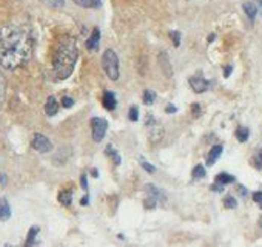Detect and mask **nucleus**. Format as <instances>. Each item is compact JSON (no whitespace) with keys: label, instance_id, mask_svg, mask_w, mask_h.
<instances>
[{"label":"nucleus","instance_id":"f257e3e1","mask_svg":"<svg viewBox=\"0 0 262 247\" xmlns=\"http://www.w3.org/2000/svg\"><path fill=\"white\" fill-rule=\"evenodd\" d=\"M34 50V37L24 25H7L0 30V65L16 70L30 62Z\"/></svg>","mask_w":262,"mask_h":247},{"label":"nucleus","instance_id":"f03ea898","mask_svg":"<svg viewBox=\"0 0 262 247\" xmlns=\"http://www.w3.org/2000/svg\"><path fill=\"white\" fill-rule=\"evenodd\" d=\"M77 44L74 40V37L71 36H62L56 47H54V53H53V70L57 79L63 80L68 79L76 67L77 62Z\"/></svg>","mask_w":262,"mask_h":247},{"label":"nucleus","instance_id":"7ed1b4c3","mask_svg":"<svg viewBox=\"0 0 262 247\" xmlns=\"http://www.w3.org/2000/svg\"><path fill=\"white\" fill-rule=\"evenodd\" d=\"M102 65L103 70L106 73V76L111 80H117L119 79V57L113 50H105L103 56H102Z\"/></svg>","mask_w":262,"mask_h":247},{"label":"nucleus","instance_id":"20e7f679","mask_svg":"<svg viewBox=\"0 0 262 247\" xmlns=\"http://www.w3.org/2000/svg\"><path fill=\"white\" fill-rule=\"evenodd\" d=\"M91 130H93V139L96 142H100L106 133V129H108V122L102 117H93L91 119Z\"/></svg>","mask_w":262,"mask_h":247},{"label":"nucleus","instance_id":"39448f33","mask_svg":"<svg viewBox=\"0 0 262 247\" xmlns=\"http://www.w3.org/2000/svg\"><path fill=\"white\" fill-rule=\"evenodd\" d=\"M31 146H33V149H34L36 152H39V153H48V152L53 150V144L50 142V139H48L47 136L40 135V133H36V135L33 136Z\"/></svg>","mask_w":262,"mask_h":247},{"label":"nucleus","instance_id":"423d86ee","mask_svg":"<svg viewBox=\"0 0 262 247\" xmlns=\"http://www.w3.org/2000/svg\"><path fill=\"white\" fill-rule=\"evenodd\" d=\"M145 192H147V195H148L150 198L156 199L158 202H165V201H167L165 193H164L162 190H159V189H158L156 186H153V184H147V186H145Z\"/></svg>","mask_w":262,"mask_h":247},{"label":"nucleus","instance_id":"0eeeda50","mask_svg":"<svg viewBox=\"0 0 262 247\" xmlns=\"http://www.w3.org/2000/svg\"><path fill=\"white\" fill-rule=\"evenodd\" d=\"M99 42H100V31H99V28H94L90 39L86 40V48L90 51H97L99 50Z\"/></svg>","mask_w":262,"mask_h":247},{"label":"nucleus","instance_id":"6e6552de","mask_svg":"<svg viewBox=\"0 0 262 247\" xmlns=\"http://www.w3.org/2000/svg\"><path fill=\"white\" fill-rule=\"evenodd\" d=\"M190 85H191V88H193L196 93H204V91L210 87L208 80H205L204 77H191V79H190Z\"/></svg>","mask_w":262,"mask_h":247},{"label":"nucleus","instance_id":"1a4fd4ad","mask_svg":"<svg viewBox=\"0 0 262 247\" xmlns=\"http://www.w3.org/2000/svg\"><path fill=\"white\" fill-rule=\"evenodd\" d=\"M11 218V205L5 198H0V221H8Z\"/></svg>","mask_w":262,"mask_h":247},{"label":"nucleus","instance_id":"9d476101","mask_svg":"<svg viewBox=\"0 0 262 247\" xmlns=\"http://www.w3.org/2000/svg\"><path fill=\"white\" fill-rule=\"evenodd\" d=\"M57 111H59V102L54 96H50L45 104V113L48 116H54V114H57Z\"/></svg>","mask_w":262,"mask_h":247},{"label":"nucleus","instance_id":"9b49d317","mask_svg":"<svg viewBox=\"0 0 262 247\" xmlns=\"http://www.w3.org/2000/svg\"><path fill=\"white\" fill-rule=\"evenodd\" d=\"M102 104L106 110H114L116 108V97L111 91H105L103 93V97H102Z\"/></svg>","mask_w":262,"mask_h":247},{"label":"nucleus","instance_id":"f8f14e48","mask_svg":"<svg viewBox=\"0 0 262 247\" xmlns=\"http://www.w3.org/2000/svg\"><path fill=\"white\" fill-rule=\"evenodd\" d=\"M222 155V146H214L211 150H210V153H208V156H207V164L208 166H213L216 161H217V158Z\"/></svg>","mask_w":262,"mask_h":247},{"label":"nucleus","instance_id":"ddd939ff","mask_svg":"<svg viewBox=\"0 0 262 247\" xmlns=\"http://www.w3.org/2000/svg\"><path fill=\"white\" fill-rule=\"evenodd\" d=\"M242 8H244L247 17H248L250 20H254V17H256V14H257V7H256L253 2H245V4L242 5Z\"/></svg>","mask_w":262,"mask_h":247},{"label":"nucleus","instance_id":"4468645a","mask_svg":"<svg viewBox=\"0 0 262 247\" xmlns=\"http://www.w3.org/2000/svg\"><path fill=\"white\" fill-rule=\"evenodd\" d=\"M74 4L82 8H99L102 5V0H74Z\"/></svg>","mask_w":262,"mask_h":247},{"label":"nucleus","instance_id":"2eb2a0df","mask_svg":"<svg viewBox=\"0 0 262 247\" xmlns=\"http://www.w3.org/2000/svg\"><path fill=\"white\" fill-rule=\"evenodd\" d=\"M71 198H73V192L71 190H62L60 193H59V201L63 204V205H70L71 204Z\"/></svg>","mask_w":262,"mask_h":247},{"label":"nucleus","instance_id":"dca6fc26","mask_svg":"<svg viewBox=\"0 0 262 247\" xmlns=\"http://www.w3.org/2000/svg\"><path fill=\"white\" fill-rule=\"evenodd\" d=\"M216 182H217V184H221V186H227V184L234 182V176L227 175V173H219V175H217V178H216Z\"/></svg>","mask_w":262,"mask_h":247},{"label":"nucleus","instance_id":"f3484780","mask_svg":"<svg viewBox=\"0 0 262 247\" xmlns=\"http://www.w3.org/2000/svg\"><path fill=\"white\" fill-rule=\"evenodd\" d=\"M248 135H250V132H248L247 127H239L236 130V138H237L239 142H245L248 139Z\"/></svg>","mask_w":262,"mask_h":247},{"label":"nucleus","instance_id":"a211bd4d","mask_svg":"<svg viewBox=\"0 0 262 247\" xmlns=\"http://www.w3.org/2000/svg\"><path fill=\"white\" fill-rule=\"evenodd\" d=\"M37 233H39V227H31L30 232H28V239H27L25 245H33V244H36L34 239H36V235H37Z\"/></svg>","mask_w":262,"mask_h":247},{"label":"nucleus","instance_id":"6ab92c4d","mask_svg":"<svg viewBox=\"0 0 262 247\" xmlns=\"http://www.w3.org/2000/svg\"><path fill=\"white\" fill-rule=\"evenodd\" d=\"M155 97H156V94L151 90H145V93H144V102L147 105H151L155 102Z\"/></svg>","mask_w":262,"mask_h":247},{"label":"nucleus","instance_id":"aec40b11","mask_svg":"<svg viewBox=\"0 0 262 247\" xmlns=\"http://www.w3.org/2000/svg\"><path fill=\"white\" fill-rule=\"evenodd\" d=\"M205 176V169L202 167V166H196L194 169H193V178L194 179H201V178H204Z\"/></svg>","mask_w":262,"mask_h":247},{"label":"nucleus","instance_id":"412c9836","mask_svg":"<svg viewBox=\"0 0 262 247\" xmlns=\"http://www.w3.org/2000/svg\"><path fill=\"white\" fill-rule=\"evenodd\" d=\"M106 155H108V156H111V158L114 159V162H116V164H120V156L116 153V150H113V147H111V146H108V147H106Z\"/></svg>","mask_w":262,"mask_h":247},{"label":"nucleus","instance_id":"4be33fe9","mask_svg":"<svg viewBox=\"0 0 262 247\" xmlns=\"http://www.w3.org/2000/svg\"><path fill=\"white\" fill-rule=\"evenodd\" d=\"M224 205H225L227 209H236L237 202H236V199H234L233 196H227V198L224 199Z\"/></svg>","mask_w":262,"mask_h":247},{"label":"nucleus","instance_id":"5701e85b","mask_svg":"<svg viewBox=\"0 0 262 247\" xmlns=\"http://www.w3.org/2000/svg\"><path fill=\"white\" fill-rule=\"evenodd\" d=\"M170 37L173 39V45H174V47H179V45H181V34H179V33L171 31V33H170Z\"/></svg>","mask_w":262,"mask_h":247},{"label":"nucleus","instance_id":"b1692460","mask_svg":"<svg viewBox=\"0 0 262 247\" xmlns=\"http://www.w3.org/2000/svg\"><path fill=\"white\" fill-rule=\"evenodd\" d=\"M138 119H139V114H138V108H136V107H131V108H129V120L136 122Z\"/></svg>","mask_w":262,"mask_h":247},{"label":"nucleus","instance_id":"393cba45","mask_svg":"<svg viewBox=\"0 0 262 247\" xmlns=\"http://www.w3.org/2000/svg\"><path fill=\"white\" fill-rule=\"evenodd\" d=\"M43 2L51 7H62L65 4V0H43Z\"/></svg>","mask_w":262,"mask_h":247},{"label":"nucleus","instance_id":"a878e982","mask_svg":"<svg viewBox=\"0 0 262 247\" xmlns=\"http://www.w3.org/2000/svg\"><path fill=\"white\" fill-rule=\"evenodd\" d=\"M62 105H63L65 108H71V107L74 105V100H73L71 97H68V96H65V97L62 99Z\"/></svg>","mask_w":262,"mask_h":247},{"label":"nucleus","instance_id":"bb28decb","mask_svg":"<svg viewBox=\"0 0 262 247\" xmlns=\"http://www.w3.org/2000/svg\"><path fill=\"white\" fill-rule=\"evenodd\" d=\"M141 166H142V167H144V169H145V170H147L148 173H153V172L156 170V169H155V167H153L151 164H148V162H147L145 159H141Z\"/></svg>","mask_w":262,"mask_h":247},{"label":"nucleus","instance_id":"cd10ccee","mask_svg":"<svg viewBox=\"0 0 262 247\" xmlns=\"http://www.w3.org/2000/svg\"><path fill=\"white\" fill-rule=\"evenodd\" d=\"M253 199H254V202H257V204H259V207L262 209V192H256V193H253Z\"/></svg>","mask_w":262,"mask_h":247},{"label":"nucleus","instance_id":"c85d7f7f","mask_svg":"<svg viewBox=\"0 0 262 247\" xmlns=\"http://www.w3.org/2000/svg\"><path fill=\"white\" fill-rule=\"evenodd\" d=\"M80 182H82V187H83V189L86 190V189H88V186H86V176H85V175L82 176V179H80Z\"/></svg>","mask_w":262,"mask_h":247},{"label":"nucleus","instance_id":"c756f323","mask_svg":"<svg viewBox=\"0 0 262 247\" xmlns=\"http://www.w3.org/2000/svg\"><path fill=\"white\" fill-rule=\"evenodd\" d=\"M231 70H233L231 67H225V70H224V74H225V77H227V76H230Z\"/></svg>","mask_w":262,"mask_h":247},{"label":"nucleus","instance_id":"7c9ffc66","mask_svg":"<svg viewBox=\"0 0 262 247\" xmlns=\"http://www.w3.org/2000/svg\"><path fill=\"white\" fill-rule=\"evenodd\" d=\"M167 111H168V113H176V107H173V105H168V107H167Z\"/></svg>","mask_w":262,"mask_h":247},{"label":"nucleus","instance_id":"2f4dec72","mask_svg":"<svg viewBox=\"0 0 262 247\" xmlns=\"http://www.w3.org/2000/svg\"><path fill=\"white\" fill-rule=\"evenodd\" d=\"M82 204H83V205H86V204H88V195H85V196L82 198Z\"/></svg>","mask_w":262,"mask_h":247},{"label":"nucleus","instance_id":"473e14b6","mask_svg":"<svg viewBox=\"0 0 262 247\" xmlns=\"http://www.w3.org/2000/svg\"><path fill=\"white\" fill-rule=\"evenodd\" d=\"M0 182H2V184H5V182H7V178H5L4 175H0Z\"/></svg>","mask_w":262,"mask_h":247},{"label":"nucleus","instance_id":"72a5a7b5","mask_svg":"<svg viewBox=\"0 0 262 247\" xmlns=\"http://www.w3.org/2000/svg\"><path fill=\"white\" fill-rule=\"evenodd\" d=\"M257 159H259V162H260V166H262V149H260V152H259V156H257Z\"/></svg>","mask_w":262,"mask_h":247},{"label":"nucleus","instance_id":"f704fd0d","mask_svg":"<svg viewBox=\"0 0 262 247\" xmlns=\"http://www.w3.org/2000/svg\"><path fill=\"white\" fill-rule=\"evenodd\" d=\"M257 4H259V7H262V0H257Z\"/></svg>","mask_w":262,"mask_h":247}]
</instances>
